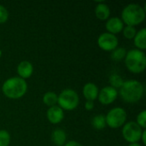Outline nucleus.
Segmentation results:
<instances>
[{"mask_svg":"<svg viewBox=\"0 0 146 146\" xmlns=\"http://www.w3.org/2000/svg\"><path fill=\"white\" fill-rule=\"evenodd\" d=\"M145 89L141 82L136 80L124 81L120 88V96L127 103L134 104L139 102L144 96Z\"/></svg>","mask_w":146,"mask_h":146,"instance_id":"nucleus-1","label":"nucleus"},{"mask_svg":"<svg viewBox=\"0 0 146 146\" xmlns=\"http://www.w3.org/2000/svg\"><path fill=\"white\" fill-rule=\"evenodd\" d=\"M57 98H58V96L56 93H55L53 92H48L44 95L43 102L45 105H47L49 107H53V106L56 105Z\"/></svg>","mask_w":146,"mask_h":146,"instance_id":"nucleus-17","label":"nucleus"},{"mask_svg":"<svg viewBox=\"0 0 146 146\" xmlns=\"http://www.w3.org/2000/svg\"><path fill=\"white\" fill-rule=\"evenodd\" d=\"M127 55V50L122 47H117L111 53V58L115 62H120L125 58Z\"/></svg>","mask_w":146,"mask_h":146,"instance_id":"nucleus-20","label":"nucleus"},{"mask_svg":"<svg viewBox=\"0 0 146 146\" xmlns=\"http://www.w3.org/2000/svg\"><path fill=\"white\" fill-rule=\"evenodd\" d=\"M51 139L56 145L63 146L66 144V139H67L66 133L63 130L57 128L53 131L51 134Z\"/></svg>","mask_w":146,"mask_h":146,"instance_id":"nucleus-15","label":"nucleus"},{"mask_svg":"<svg viewBox=\"0 0 146 146\" xmlns=\"http://www.w3.org/2000/svg\"><path fill=\"white\" fill-rule=\"evenodd\" d=\"M105 27L108 33L111 34H116L121 32L124 28V23L119 17H112L107 20Z\"/></svg>","mask_w":146,"mask_h":146,"instance_id":"nucleus-10","label":"nucleus"},{"mask_svg":"<svg viewBox=\"0 0 146 146\" xmlns=\"http://www.w3.org/2000/svg\"><path fill=\"white\" fill-rule=\"evenodd\" d=\"M57 104L62 110H74L80 104V98L74 90L65 89L58 95Z\"/></svg>","mask_w":146,"mask_h":146,"instance_id":"nucleus-5","label":"nucleus"},{"mask_svg":"<svg viewBox=\"0 0 146 146\" xmlns=\"http://www.w3.org/2000/svg\"><path fill=\"white\" fill-rule=\"evenodd\" d=\"M118 97V91L111 86H105L100 90L98 92V101L103 105L111 104L115 101Z\"/></svg>","mask_w":146,"mask_h":146,"instance_id":"nucleus-9","label":"nucleus"},{"mask_svg":"<svg viewBox=\"0 0 146 146\" xmlns=\"http://www.w3.org/2000/svg\"><path fill=\"white\" fill-rule=\"evenodd\" d=\"M64 146H83L81 144H80L79 142L77 141H74V140H72V141H69L68 142L67 144H65Z\"/></svg>","mask_w":146,"mask_h":146,"instance_id":"nucleus-26","label":"nucleus"},{"mask_svg":"<svg viewBox=\"0 0 146 146\" xmlns=\"http://www.w3.org/2000/svg\"><path fill=\"white\" fill-rule=\"evenodd\" d=\"M92 124L94 128L97 130H103L106 126V121H105V115H97L93 117Z\"/></svg>","mask_w":146,"mask_h":146,"instance_id":"nucleus-18","label":"nucleus"},{"mask_svg":"<svg viewBox=\"0 0 146 146\" xmlns=\"http://www.w3.org/2000/svg\"><path fill=\"white\" fill-rule=\"evenodd\" d=\"M136 123L142 128V129H145L146 127V111L145 110H143L141 111L138 116H137V121H136Z\"/></svg>","mask_w":146,"mask_h":146,"instance_id":"nucleus-23","label":"nucleus"},{"mask_svg":"<svg viewBox=\"0 0 146 146\" xmlns=\"http://www.w3.org/2000/svg\"><path fill=\"white\" fill-rule=\"evenodd\" d=\"M134 44L138 50H143L146 49V29L142 28L137 32L134 37Z\"/></svg>","mask_w":146,"mask_h":146,"instance_id":"nucleus-16","label":"nucleus"},{"mask_svg":"<svg viewBox=\"0 0 146 146\" xmlns=\"http://www.w3.org/2000/svg\"><path fill=\"white\" fill-rule=\"evenodd\" d=\"M123 83H124V80L119 74H114L110 75V86H111V87L117 90L118 88H121L122 86Z\"/></svg>","mask_w":146,"mask_h":146,"instance_id":"nucleus-19","label":"nucleus"},{"mask_svg":"<svg viewBox=\"0 0 146 146\" xmlns=\"http://www.w3.org/2000/svg\"><path fill=\"white\" fill-rule=\"evenodd\" d=\"M143 142L144 145H146V131L145 130H143V133H142V135H141V139H140Z\"/></svg>","mask_w":146,"mask_h":146,"instance_id":"nucleus-27","label":"nucleus"},{"mask_svg":"<svg viewBox=\"0 0 146 146\" xmlns=\"http://www.w3.org/2000/svg\"><path fill=\"white\" fill-rule=\"evenodd\" d=\"M2 55H3V52H2V50H0V58L2 57Z\"/></svg>","mask_w":146,"mask_h":146,"instance_id":"nucleus-29","label":"nucleus"},{"mask_svg":"<svg viewBox=\"0 0 146 146\" xmlns=\"http://www.w3.org/2000/svg\"><path fill=\"white\" fill-rule=\"evenodd\" d=\"M123 36L127 38V39H133L134 38L136 33H137V31L135 29L134 27H131V26H126L124 27L123 28Z\"/></svg>","mask_w":146,"mask_h":146,"instance_id":"nucleus-21","label":"nucleus"},{"mask_svg":"<svg viewBox=\"0 0 146 146\" xmlns=\"http://www.w3.org/2000/svg\"><path fill=\"white\" fill-rule=\"evenodd\" d=\"M98 4L95 9V15L100 21H107L110 15V7L104 2H97Z\"/></svg>","mask_w":146,"mask_h":146,"instance_id":"nucleus-14","label":"nucleus"},{"mask_svg":"<svg viewBox=\"0 0 146 146\" xmlns=\"http://www.w3.org/2000/svg\"><path fill=\"white\" fill-rule=\"evenodd\" d=\"M142 133L143 129L135 121H129L123 125L122 136L130 144L138 143L141 139Z\"/></svg>","mask_w":146,"mask_h":146,"instance_id":"nucleus-7","label":"nucleus"},{"mask_svg":"<svg viewBox=\"0 0 146 146\" xmlns=\"http://www.w3.org/2000/svg\"><path fill=\"white\" fill-rule=\"evenodd\" d=\"M10 143V134L6 130H0V146H9Z\"/></svg>","mask_w":146,"mask_h":146,"instance_id":"nucleus-22","label":"nucleus"},{"mask_svg":"<svg viewBox=\"0 0 146 146\" xmlns=\"http://www.w3.org/2000/svg\"><path fill=\"white\" fill-rule=\"evenodd\" d=\"M98 46L105 51H113L118 47L119 40L118 38L110 33H104L100 34L98 38Z\"/></svg>","mask_w":146,"mask_h":146,"instance_id":"nucleus-8","label":"nucleus"},{"mask_svg":"<svg viewBox=\"0 0 146 146\" xmlns=\"http://www.w3.org/2000/svg\"><path fill=\"white\" fill-rule=\"evenodd\" d=\"M47 119L52 124L60 123L64 118V111L57 105L50 107L47 110Z\"/></svg>","mask_w":146,"mask_h":146,"instance_id":"nucleus-11","label":"nucleus"},{"mask_svg":"<svg viewBox=\"0 0 146 146\" xmlns=\"http://www.w3.org/2000/svg\"><path fill=\"white\" fill-rule=\"evenodd\" d=\"M127 117V112L123 108L115 107L110 110L106 115V125H108L111 128H118L126 123Z\"/></svg>","mask_w":146,"mask_h":146,"instance_id":"nucleus-6","label":"nucleus"},{"mask_svg":"<svg viewBox=\"0 0 146 146\" xmlns=\"http://www.w3.org/2000/svg\"><path fill=\"white\" fill-rule=\"evenodd\" d=\"M85 108L86 110L90 111V110H92L93 108H94V103L92 102V101H86V104H85Z\"/></svg>","mask_w":146,"mask_h":146,"instance_id":"nucleus-25","label":"nucleus"},{"mask_svg":"<svg viewBox=\"0 0 146 146\" xmlns=\"http://www.w3.org/2000/svg\"><path fill=\"white\" fill-rule=\"evenodd\" d=\"M2 91L8 98L19 99L26 94L27 84L25 80L20 77H12L3 82Z\"/></svg>","mask_w":146,"mask_h":146,"instance_id":"nucleus-2","label":"nucleus"},{"mask_svg":"<svg viewBox=\"0 0 146 146\" xmlns=\"http://www.w3.org/2000/svg\"><path fill=\"white\" fill-rule=\"evenodd\" d=\"M128 146H141V145L139 143H133V144H130Z\"/></svg>","mask_w":146,"mask_h":146,"instance_id":"nucleus-28","label":"nucleus"},{"mask_svg":"<svg viewBox=\"0 0 146 146\" xmlns=\"http://www.w3.org/2000/svg\"><path fill=\"white\" fill-rule=\"evenodd\" d=\"M82 92H83V95L87 101L93 102L94 100H96L98 98L99 91H98V86L94 83L89 82L84 86Z\"/></svg>","mask_w":146,"mask_h":146,"instance_id":"nucleus-13","label":"nucleus"},{"mask_svg":"<svg viewBox=\"0 0 146 146\" xmlns=\"http://www.w3.org/2000/svg\"><path fill=\"white\" fill-rule=\"evenodd\" d=\"M125 64L131 73L139 74L144 72L146 68L145 53L138 49L129 50L125 56Z\"/></svg>","mask_w":146,"mask_h":146,"instance_id":"nucleus-4","label":"nucleus"},{"mask_svg":"<svg viewBox=\"0 0 146 146\" xmlns=\"http://www.w3.org/2000/svg\"><path fill=\"white\" fill-rule=\"evenodd\" d=\"M145 19V9L138 3L127 5L121 12V21L127 26L134 27L142 23Z\"/></svg>","mask_w":146,"mask_h":146,"instance_id":"nucleus-3","label":"nucleus"},{"mask_svg":"<svg viewBox=\"0 0 146 146\" xmlns=\"http://www.w3.org/2000/svg\"><path fill=\"white\" fill-rule=\"evenodd\" d=\"M33 72V64L28 61H22L17 66V74L20 78L25 80L30 78Z\"/></svg>","mask_w":146,"mask_h":146,"instance_id":"nucleus-12","label":"nucleus"},{"mask_svg":"<svg viewBox=\"0 0 146 146\" xmlns=\"http://www.w3.org/2000/svg\"><path fill=\"white\" fill-rule=\"evenodd\" d=\"M9 19V12L7 9L0 4V24L5 23Z\"/></svg>","mask_w":146,"mask_h":146,"instance_id":"nucleus-24","label":"nucleus"}]
</instances>
